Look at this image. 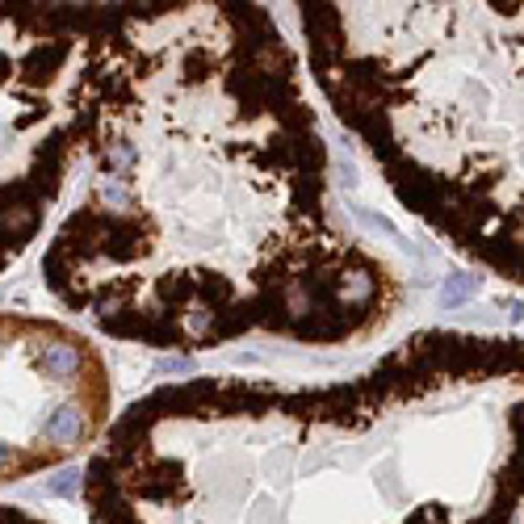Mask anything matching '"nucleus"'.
I'll list each match as a JSON object with an SVG mask.
<instances>
[{"label":"nucleus","mask_w":524,"mask_h":524,"mask_svg":"<svg viewBox=\"0 0 524 524\" xmlns=\"http://www.w3.org/2000/svg\"><path fill=\"white\" fill-rule=\"evenodd\" d=\"M97 336L152 352L370 344L407 273L349 218L273 5H93L80 152L38 260Z\"/></svg>","instance_id":"1"},{"label":"nucleus","mask_w":524,"mask_h":524,"mask_svg":"<svg viewBox=\"0 0 524 524\" xmlns=\"http://www.w3.org/2000/svg\"><path fill=\"white\" fill-rule=\"evenodd\" d=\"M520 428V336L420 328L349 378L134 394L80 504L89 524H516Z\"/></svg>","instance_id":"2"},{"label":"nucleus","mask_w":524,"mask_h":524,"mask_svg":"<svg viewBox=\"0 0 524 524\" xmlns=\"http://www.w3.org/2000/svg\"><path fill=\"white\" fill-rule=\"evenodd\" d=\"M289 9L302 72L386 194L453 257L520 289V0Z\"/></svg>","instance_id":"3"},{"label":"nucleus","mask_w":524,"mask_h":524,"mask_svg":"<svg viewBox=\"0 0 524 524\" xmlns=\"http://www.w3.org/2000/svg\"><path fill=\"white\" fill-rule=\"evenodd\" d=\"M93 5L0 0V278L63 206L80 152Z\"/></svg>","instance_id":"4"},{"label":"nucleus","mask_w":524,"mask_h":524,"mask_svg":"<svg viewBox=\"0 0 524 524\" xmlns=\"http://www.w3.org/2000/svg\"><path fill=\"white\" fill-rule=\"evenodd\" d=\"M113 420V370L68 319L0 310V491L93 453Z\"/></svg>","instance_id":"5"},{"label":"nucleus","mask_w":524,"mask_h":524,"mask_svg":"<svg viewBox=\"0 0 524 524\" xmlns=\"http://www.w3.org/2000/svg\"><path fill=\"white\" fill-rule=\"evenodd\" d=\"M0 524H51V520H42V516L26 512V508H13V504H0Z\"/></svg>","instance_id":"6"}]
</instances>
